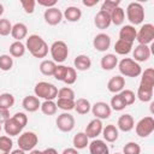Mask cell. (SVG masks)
<instances>
[{"instance_id":"obj_1","label":"cell","mask_w":154,"mask_h":154,"mask_svg":"<svg viewBox=\"0 0 154 154\" xmlns=\"http://www.w3.org/2000/svg\"><path fill=\"white\" fill-rule=\"evenodd\" d=\"M25 48L30 52V54L34 58H40V59L46 58V55L48 54V51H49L47 42L40 35H36V34H32L26 38Z\"/></svg>"},{"instance_id":"obj_2","label":"cell","mask_w":154,"mask_h":154,"mask_svg":"<svg viewBox=\"0 0 154 154\" xmlns=\"http://www.w3.org/2000/svg\"><path fill=\"white\" fill-rule=\"evenodd\" d=\"M118 69L120 72V76L125 77H138L142 73V67L138 63H136L131 58H123L120 61H118Z\"/></svg>"},{"instance_id":"obj_3","label":"cell","mask_w":154,"mask_h":154,"mask_svg":"<svg viewBox=\"0 0 154 154\" xmlns=\"http://www.w3.org/2000/svg\"><path fill=\"white\" fill-rule=\"evenodd\" d=\"M34 93H35V96H37L38 99L42 97L45 100H54L58 96V88L52 83L42 81L36 83L34 88Z\"/></svg>"},{"instance_id":"obj_4","label":"cell","mask_w":154,"mask_h":154,"mask_svg":"<svg viewBox=\"0 0 154 154\" xmlns=\"http://www.w3.org/2000/svg\"><path fill=\"white\" fill-rule=\"evenodd\" d=\"M126 18L131 23V25L142 24L144 20V8L140 2H130L126 7Z\"/></svg>"},{"instance_id":"obj_5","label":"cell","mask_w":154,"mask_h":154,"mask_svg":"<svg viewBox=\"0 0 154 154\" xmlns=\"http://www.w3.org/2000/svg\"><path fill=\"white\" fill-rule=\"evenodd\" d=\"M49 52L52 55V60L57 64H61L66 60L67 55H69V47L64 41H54L51 47H49Z\"/></svg>"},{"instance_id":"obj_6","label":"cell","mask_w":154,"mask_h":154,"mask_svg":"<svg viewBox=\"0 0 154 154\" xmlns=\"http://www.w3.org/2000/svg\"><path fill=\"white\" fill-rule=\"evenodd\" d=\"M38 142V137L35 132L32 131H25L22 132L18 137V147L19 149L24 152H30L32 150Z\"/></svg>"},{"instance_id":"obj_7","label":"cell","mask_w":154,"mask_h":154,"mask_svg":"<svg viewBox=\"0 0 154 154\" xmlns=\"http://www.w3.org/2000/svg\"><path fill=\"white\" fill-rule=\"evenodd\" d=\"M136 40H137L138 45H146V46H148L149 43H152L153 40H154V25L152 23L143 24L140 28V30L137 31Z\"/></svg>"},{"instance_id":"obj_8","label":"cell","mask_w":154,"mask_h":154,"mask_svg":"<svg viewBox=\"0 0 154 154\" xmlns=\"http://www.w3.org/2000/svg\"><path fill=\"white\" fill-rule=\"evenodd\" d=\"M135 131H136L137 136L143 137V138L152 135V132L154 131V119H153V117L148 116V117H144V118L140 119L138 123L135 126Z\"/></svg>"},{"instance_id":"obj_9","label":"cell","mask_w":154,"mask_h":154,"mask_svg":"<svg viewBox=\"0 0 154 154\" xmlns=\"http://www.w3.org/2000/svg\"><path fill=\"white\" fill-rule=\"evenodd\" d=\"M75 117L67 112H64L58 116L57 120H55V124H57V128L63 131V132H70L73 130L75 128Z\"/></svg>"},{"instance_id":"obj_10","label":"cell","mask_w":154,"mask_h":154,"mask_svg":"<svg viewBox=\"0 0 154 154\" xmlns=\"http://www.w3.org/2000/svg\"><path fill=\"white\" fill-rule=\"evenodd\" d=\"M91 113L93 116H95L96 119H108L111 117V113H112V109L109 107V105L107 102H103V101H97L95 102L93 106H91Z\"/></svg>"},{"instance_id":"obj_11","label":"cell","mask_w":154,"mask_h":154,"mask_svg":"<svg viewBox=\"0 0 154 154\" xmlns=\"http://www.w3.org/2000/svg\"><path fill=\"white\" fill-rule=\"evenodd\" d=\"M43 18L47 24L58 25L63 20L64 17H63V12L58 7H51V8H46V11L43 13Z\"/></svg>"},{"instance_id":"obj_12","label":"cell","mask_w":154,"mask_h":154,"mask_svg":"<svg viewBox=\"0 0 154 154\" xmlns=\"http://www.w3.org/2000/svg\"><path fill=\"white\" fill-rule=\"evenodd\" d=\"M93 47L99 52H106L111 47V36L105 32L95 35L93 40Z\"/></svg>"},{"instance_id":"obj_13","label":"cell","mask_w":154,"mask_h":154,"mask_svg":"<svg viewBox=\"0 0 154 154\" xmlns=\"http://www.w3.org/2000/svg\"><path fill=\"white\" fill-rule=\"evenodd\" d=\"M150 48L146 45H137L132 51V57L136 63H144L150 58Z\"/></svg>"},{"instance_id":"obj_14","label":"cell","mask_w":154,"mask_h":154,"mask_svg":"<svg viewBox=\"0 0 154 154\" xmlns=\"http://www.w3.org/2000/svg\"><path fill=\"white\" fill-rule=\"evenodd\" d=\"M102 129H103L102 122H101L100 119L94 118L93 120H90V122L88 123L84 134L88 136V138H96L99 135H101Z\"/></svg>"},{"instance_id":"obj_15","label":"cell","mask_w":154,"mask_h":154,"mask_svg":"<svg viewBox=\"0 0 154 154\" xmlns=\"http://www.w3.org/2000/svg\"><path fill=\"white\" fill-rule=\"evenodd\" d=\"M117 128H118V130H120V131H123V132H129V131H131V130L135 128L134 117H132L131 114H129V113L122 114V116L118 118Z\"/></svg>"},{"instance_id":"obj_16","label":"cell","mask_w":154,"mask_h":154,"mask_svg":"<svg viewBox=\"0 0 154 154\" xmlns=\"http://www.w3.org/2000/svg\"><path fill=\"white\" fill-rule=\"evenodd\" d=\"M124 88H125V78L120 75L111 77L109 81L107 82V89L113 94H119Z\"/></svg>"},{"instance_id":"obj_17","label":"cell","mask_w":154,"mask_h":154,"mask_svg":"<svg viewBox=\"0 0 154 154\" xmlns=\"http://www.w3.org/2000/svg\"><path fill=\"white\" fill-rule=\"evenodd\" d=\"M4 130L6 132L7 136H17L22 134V130L24 129L13 117H11L10 119H7L4 124Z\"/></svg>"},{"instance_id":"obj_18","label":"cell","mask_w":154,"mask_h":154,"mask_svg":"<svg viewBox=\"0 0 154 154\" xmlns=\"http://www.w3.org/2000/svg\"><path fill=\"white\" fill-rule=\"evenodd\" d=\"M136 35H137V30L131 24L123 25L119 30V40H123V41H126V42H130V43L135 42Z\"/></svg>"},{"instance_id":"obj_19","label":"cell","mask_w":154,"mask_h":154,"mask_svg":"<svg viewBox=\"0 0 154 154\" xmlns=\"http://www.w3.org/2000/svg\"><path fill=\"white\" fill-rule=\"evenodd\" d=\"M89 153L90 154H109V148L105 141L94 138L89 144Z\"/></svg>"},{"instance_id":"obj_20","label":"cell","mask_w":154,"mask_h":154,"mask_svg":"<svg viewBox=\"0 0 154 154\" xmlns=\"http://www.w3.org/2000/svg\"><path fill=\"white\" fill-rule=\"evenodd\" d=\"M94 24L97 29L100 30H103V29H107L109 25H111V16L109 13L105 12V11H99L95 17H94Z\"/></svg>"},{"instance_id":"obj_21","label":"cell","mask_w":154,"mask_h":154,"mask_svg":"<svg viewBox=\"0 0 154 154\" xmlns=\"http://www.w3.org/2000/svg\"><path fill=\"white\" fill-rule=\"evenodd\" d=\"M22 106H23V108L26 112L32 113V112H36L40 108L41 102H40L37 96H35V95H26L23 99V101H22Z\"/></svg>"},{"instance_id":"obj_22","label":"cell","mask_w":154,"mask_h":154,"mask_svg":"<svg viewBox=\"0 0 154 154\" xmlns=\"http://www.w3.org/2000/svg\"><path fill=\"white\" fill-rule=\"evenodd\" d=\"M102 136H103V140L106 142H116L118 140V136H119V131H118V128L113 124H108L106 125L103 129H102Z\"/></svg>"},{"instance_id":"obj_23","label":"cell","mask_w":154,"mask_h":154,"mask_svg":"<svg viewBox=\"0 0 154 154\" xmlns=\"http://www.w3.org/2000/svg\"><path fill=\"white\" fill-rule=\"evenodd\" d=\"M100 65L102 67V70H106V71H111L113 70L117 65H118V58L116 54H112V53H107L105 54L101 60H100Z\"/></svg>"},{"instance_id":"obj_24","label":"cell","mask_w":154,"mask_h":154,"mask_svg":"<svg viewBox=\"0 0 154 154\" xmlns=\"http://www.w3.org/2000/svg\"><path fill=\"white\" fill-rule=\"evenodd\" d=\"M73 65H75V70H78V71H87L91 67V60L88 55L85 54H79L73 60Z\"/></svg>"},{"instance_id":"obj_25","label":"cell","mask_w":154,"mask_h":154,"mask_svg":"<svg viewBox=\"0 0 154 154\" xmlns=\"http://www.w3.org/2000/svg\"><path fill=\"white\" fill-rule=\"evenodd\" d=\"M63 17L67 20V22H71V23H75V22H78L82 17V11L81 8H78L77 6H69L65 8L64 13H63Z\"/></svg>"},{"instance_id":"obj_26","label":"cell","mask_w":154,"mask_h":154,"mask_svg":"<svg viewBox=\"0 0 154 154\" xmlns=\"http://www.w3.org/2000/svg\"><path fill=\"white\" fill-rule=\"evenodd\" d=\"M26 35H28V26L24 23H16L14 25H12L11 36L16 41H22L23 38L26 37Z\"/></svg>"},{"instance_id":"obj_27","label":"cell","mask_w":154,"mask_h":154,"mask_svg":"<svg viewBox=\"0 0 154 154\" xmlns=\"http://www.w3.org/2000/svg\"><path fill=\"white\" fill-rule=\"evenodd\" d=\"M140 85L147 88H154V70L152 67H148L144 71H142Z\"/></svg>"},{"instance_id":"obj_28","label":"cell","mask_w":154,"mask_h":154,"mask_svg":"<svg viewBox=\"0 0 154 154\" xmlns=\"http://www.w3.org/2000/svg\"><path fill=\"white\" fill-rule=\"evenodd\" d=\"M8 51H10V55L11 57H13V58H20V57H23L25 54L26 48H25V45L22 41H14V42H12L10 45Z\"/></svg>"},{"instance_id":"obj_29","label":"cell","mask_w":154,"mask_h":154,"mask_svg":"<svg viewBox=\"0 0 154 154\" xmlns=\"http://www.w3.org/2000/svg\"><path fill=\"white\" fill-rule=\"evenodd\" d=\"M78 114L83 116L87 114L88 112H90L91 109V105L89 102V100L84 99V97H79L77 100H75V108H73Z\"/></svg>"},{"instance_id":"obj_30","label":"cell","mask_w":154,"mask_h":154,"mask_svg":"<svg viewBox=\"0 0 154 154\" xmlns=\"http://www.w3.org/2000/svg\"><path fill=\"white\" fill-rule=\"evenodd\" d=\"M72 143H73V148L78 149H84L87 148V146L89 144V138L84 132H77L73 138H72Z\"/></svg>"},{"instance_id":"obj_31","label":"cell","mask_w":154,"mask_h":154,"mask_svg":"<svg viewBox=\"0 0 154 154\" xmlns=\"http://www.w3.org/2000/svg\"><path fill=\"white\" fill-rule=\"evenodd\" d=\"M55 67H57V64L53 61V60H48V59H45L41 61L40 64V72L45 76H53L54 75V71H55Z\"/></svg>"},{"instance_id":"obj_32","label":"cell","mask_w":154,"mask_h":154,"mask_svg":"<svg viewBox=\"0 0 154 154\" xmlns=\"http://www.w3.org/2000/svg\"><path fill=\"white\" fill-rule=\"evenodd\" d=\"M132 45L134 43H130V42H126L123 40H118L114 43V51L119 55H126L132 51Z\"/></svg>"},{"instance_id":"obj_33","label":"cell","mask_w":154,"mask_h":154,"mask_svg":"<svg viewBox=\"0 0 154 154\" xmlns=\"http://www.w3.org/2000/svg\"><path fill=\"white\" fill-rule=\"evenodd\" d=\"M109 16H111V23H113L114 25H122L125 20V11L120 6L114 8L109 13Z\"/></svg>"},{"instance_id":"obj_34","label":"cell","mask_w":154,"mask_h":154,"mask_svg":"<svg viewBox=\"0 0 154 154\" xmlns=\"http://www.w3.org/2000/svg\"><path fill=\"white\" fill-rule=\"evenodd\" d=\"M136 97H138V100L142 101V102H149V101H152V97H153V88H147V87L140 85L138 89H137Z\"/></svg>"},{"instance_id":"obj_35","label":"cell","mask_w":154,"mask_h":154,"mask_svg":"<svg viewBox=\"0 0 154 154\" xmlns=\"http://www.w3.org/2000/svg\"><path fill=\"white\" fill-rule=\"evenodd\" d=\"M40 109L46 116H54L57 113V111H58V107H57V103L53 100H45L41 103Z\"/></svg>"},{"instance_id":"obj_36","label":"cell","mask_w":154,"mask_h":154,"mask_svg":"<svg viewBox=\"0 0 154 154\" xmlns=\"http://www.w3.org/2000/svg\"><path fill=\"white\" fill-rule=\"evenodd\" d=\"M13 105H14V96L11 93L0 94V108L10 109Z\"/></svg>"},{"instance_id":"obj_37","label":"cell","mask_w":154,"mask_h":154,"mask_svg":"<svg viewBox=\"0 0 154 154\" xmlns=\"http://www.w3.org/2000/svg\"><path fill=\"white\" fill-rule=\"evenodd\" d=\"M119 96L122 97V100H123V102L125 103V106L132 105V103L135 102V100H136L135 93H134L132 90H130V89H123V90L119 93Z\"/></svg>"},{"instance_id":"obj_38","label":"cell","mask_w":154,"mask_h":154,"mask_svg":"<svg viewBox=\"0 0 154 154\" xmlns=\"http://www.w3.org/2000/svg\"><path fill=\"white\" fill-rule=\"evenodd\" d=\"M13 66V58L8 54L0 55V70L2 71H10Z\"/></svg>"},{"instance_id":"obj_39","label":"cell","mask_w":154,"mask_h":154,"mask_svg":"<svg viewBox=\"0 0 154 154\" xmlns=\"http://www.w3.org/2000/svg\"><path fill=\"white\" fill-rule=\"evenodd\" d=\"M77 79V72L73 67H70V66H66V72H65V76H64V79L63 82L66 83L67 85H71L76 82Z\"/></svg>"},{"instance_id":"obj_40","label":"cell","mask_w":154,"mask_h":154,"mask_svg":"<svg viewBox=\"0 0 154 154\" xmlns=\"http://www.w3.org/2000/svg\"><path fill=\"white\" fill-rule=\"evenodd\" d=\"M109 107H111V109H113V111H123L126 106H125V103L123 102V100H122V97L119 96V94H114V96H112V99H111Z\"/></svg>"},{"instance_id":"obj_41","label":"cell","mask_w":154,"mask_h":154,"mask_svg":"<svg viewBox=\"0 0 154 154\" xmlns=\"http://www.w3.org/2000/svg\"><path fill=\"white\" fill-rule=\"evenodd\" d=\"M57 107L67 112L75 108V100H69V99H58V101L55 102Z\"/></svg>"},{"instance_id":"obj_42","label":"cell","mask_w":154,"mask_h":154,"mask_svg":"<svg viewBox=\"0 0 154 154\" xmlns=\"http://www.w3.org/2000/svg\"><path fill=\"white\" fill-rule=\"evenodd\" d=\"M122 154H141V147L136 142H128L123 147Z\"/></svg>"},{"instance_id":"obj_43","label":"cell","mask_w":154,"mask_h":154,"mask_svg":"<svg viewBox=\"0 0 154 154\" xmlns=\"http://www.w3.org/2000/svg\"><path fill=\"white\" fill-rule=\"evenodd\" d=\"M12 30V24L7 18H0V36H8Z\"/></svg>"},{"instance_id":"obj_44","label":"cell","mask_w":154,"mask_h":154,"mask_svg":"<svg viewBox=\"0 0 154 154\" xmlns=\"http://www.w3.org/2000/svg\"><path fill=\"white\" fill-rule=\"evenodd\" d=\"M58 99H69V100H75V91L70 87H63L58 90Z\"/></svg>"},{"instance_id":"obj_45","label":"cell","mask_w":154,"mask_h":154,"mask_svg":"<svg viewBox=\"0 0 154 154\" xmlns=\"http://www.w3.org/2000/svg\"><path fill=\"white\" fill-rule=\"evenodd\" d=\"M119 5H120V1L119 0H105L103 2H102V5H101V11H105V12H107V13H111L114 8H117V7H119Z\"/></svg>"},{"instance_id":"obj_46","label":"cell","mask_w":154,"mask_h":154,"mask_svg":"<svg viewBox=\"0 0 154 154\" xmlns=\"http://www.w3.org/2000/svg\"><path fill=\"white\" fill-rule=\"evenodd\" d=\"M13 147V141L10 138V136H0V149L7 153H11Z\"/></svg>"},{"instance_id":"obj_47","label":"cell","mask_w":154,"mask_h":154,"mask_svg":"<svg viewBox=\"0 0 154 154\" xmlns=\"http://www.w3.org/2000/svg\"><path fill=\"white\" fill-rule=\"evenodd\" d=\"M20 5H22V8L24 10L25 13L31 14L35 11L36 1L35 0H20Z\"/></svg>"},{"instance_id":"obj_48","label":"cell","mask_w":154,"mask_h":154,"mask_svg":"<svg viewBox=\"0 0 154 154\" xmlns=\"http://www.w3.org/2000/svg\"><path fill=\"white\" fill-rule=\"evenodd\" d=\"M65 72H66V66H65V65H61V64H60V65H57L53 77H54L57 81H61V82H63L64 76H65Z\"/></svg>"},{"instance_id":"obj_49","label":"cell","mask_w":154,"mask_h":154,"mask_svg":"<svg viewBox=\"0 0 154 154\" xmlns=\"http://www.w3.org/2000/svg\"><path fill=\"white\" fill-rule=\"evenodd\" d=\"M12 117H13L23 128H25V125L28 124V116H26L25 113H23V112H17V113H14Z\"/></svg>"},{"instance_id":"obj_50","label":"cell","mask_w":154,"mask_h":154,"mask_svg":"<svg viewBox=\"0 0 154 154\" xmlns=\"http://www.w3.org/2000/svg\"><path fill=\"white\" fill-rule=\"evenodd\" d=\"M36 4L45 6L46 8H51V7H55L57 5V0H37Z\"/></svg>"},{"instance_id":"obj_51","label":"cell","mask_w":154,"mask_h":154,"mask_svg":"<svg viewBox=\"0 0 154 154\" xmlns=\"http://www.w3.org/2000/svg\"><path fill=\"white\" fill-rule=\"evenodd\" d=\"M10 109H5V108H0V123L4 124L7 119H10Z\"/></svg>"},{"instance_id":"obj_52","label":"cell","mask_w":154,"mask_h":154,"mask_svg":"<svg viewBox=\"0 0 154 154\" xmlns=\"http://www.w3.org/2000/svg\"><path fill=\"white\" fill-rule=\"evenodd\" d=\"M82 4L84 6H87V7H93V6H95V5L99 4V0H83Z\"/></svg>"},{"instance_id":"obj_53","label":"cell","mask_w":154,"mask_h":154,"mask_svg":"<svg viewBox=\"0 0 154 154\" xmlns=\"http://www.w3.org/2000/svg\"><path fill=\"white\" fill-rule=\"evenodd\" d=\"M61 154H79V153H78V150L76 148H65L61 152Z\"/></svg>"},{"instance_id":"obj_54","label":"cell","mask_w":154,"mask_h":154,"mask_svg":"<svg viewBox=\"0 0 154 154\" xmlns=\"http://www.w3.org/2000/svg\"><path fill=\"white\" fill-rule=\"evenodd\" d=\"M42 154H58V152L54 148H46L45 150H42Z\"/></svg>"},{"instance_id":"obj_55","label":"cell","mask_w":154,"mask_h":154,"mask_svg":"<svg viewBox=\"0 0 154 154\" xmlns=\"http://www.w3.org/2000/svg\"><path fill=\"white\" fill-rule=\"evenodd\" d=\"M10 154H25V152L24 150H22V149H14V150H12Z\"/></svg>"},{"instance_id":"obj_56","label":"cell","mask_w":154,"mask_h":154,"mask_svg":"<svg viewBox=\"0 0 154 154\" xmlns=\"http://www.w3.org/2000/svg\"><path fill=\"white\" fill-rule=\"evenodd\" d=\"M29 154H42V150H37V149H32L29 152Z\"/></svg>"},{"instance_id":"obj_57","label":"cell","mask_w":154,"mask_h":154,"mask_svg":"<svg viewBox=\"0 0 154 154\" xmlns=\"http://www.w3.org/2000/svg\"><path fill=\"white\" fill-rule=\"evenodd\" d=\"M2 13H4V6H2L1 4H0V16H1Z\"/></svg>"},{"instance_id":"obj_58","label":"cell","mask_w":154,"mask_h":154,"mask_svg":"<svg viewBox=\"0 0 154 154\" xmlns=\"http://www.w3.org/2000/svg\"><path fill=\"white\" fill-rule=\"evenodd\" d=\"M0 154H10V153H7V152H4V150H1V149H0Z\"/></svg>"},{"instance_id":"obj_59","label":"cell","mask_w":154,"mask_h":154,"mask_svg":"<svg viewBox=\"0 0 154 154\" xmlns=\"http://www.w3.org/2000/svg\"><path fill=\"white\" fill-rule=\"evenodd\" d=\"M1 130H2V124L0 123V132H1Z\"/></svg>"},{"instance_id":"obj_60","label":"cell","mask_w":154,"mask_h":154,"mask_svg":"<svg viewBox=\"0 0 154 154\" xmlns=\"http://www.w3.org/2000/svg\"><path fill=\"white\" fill-rule=\"evenodd\" d=\"M114 154H122V153H114Z\"/></svg>"}]
</instances>
